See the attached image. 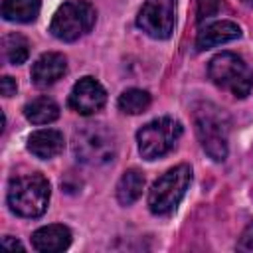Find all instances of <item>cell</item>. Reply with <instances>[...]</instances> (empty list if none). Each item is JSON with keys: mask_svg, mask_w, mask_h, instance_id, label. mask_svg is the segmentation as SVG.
Instances as JSON below:
<instances>
[{"mask_svg": "<svg viewBox=\"0 0 253 253\" xmlns=\"http://www.w3.org/2000/svg\"><path fill=\"white\" fill-rule=\"evenodd\" d=\"M229 117L227 113L210 103L202 101L194 109V128L204 152L215 160L223 162L227 158V138H229Z\"/></svg>", "mask_w": 253, "mask_h": 253, "instance_id": "obj_1", "label": "cell"}, {"mask_svg": "<svg viewBox=\"0 0 253 253\" xmlns=\"http://www.w3.org/2000/svg\"><path fill=\"white\" fill-rule=\"evenodd\" d=\"M73 156L85 166H105L117 158L119 142L113 128L103 123H87L73 132Z\"/></svg>", "mask_w": 253, "mask_h": 253, "instance_id": "obj_2", "label": "cell"}, {"mask_svg": "<svg viewBox=\"0 0 253 253\" xmlns=\"http://www.w3.org/2000/svg\"><path fill=\"white\" fill-rule=\"evenodd\" d=\"M49 196H51L49 182L42 174L32 172V174L16 176L10 180L6 200H8L10 210L16 215L40 217L47 210Z\"/></svg>", "mask_w": 253, "mask_h": 253, "instance_id": "obj_3", "label": "cell"}, {"mask_svg": "<svg viewBox=\"0 0 253 253\" xmlns=\"http://www.w3.org/2000/svg\"><path fill=\"white\" fill-rule=\"evenodd\" d=\"M190 184H192V168L188 164H178L170 168L152 184L148 192V210L154 215L172 213L180 206Z\"/></svg>", "mask_w": 253, "mask_h": 253, "instance_id": "obj_4", "label": "cell"}, {"mask_svg": "<svg viewBox=\"0 0 253 253\" xmlns=\"http://www.w3.org/2000/svg\"><path fill=\"white\" fill-rule=\"evenodd\" d=\"M208 75L217 87L229 91L239 99H245L253 89L251 67L243 61V57L231 51H221L211 57L208 65Z\"/></svg>", "mask_w": 253, "mask_h": 253, "instance_id": "obj_5", "label": "cell"}, {"mask_svg": "<svg viewBox=\"0 0 253 253\" xmlns=\"http://www.w3.org/2000/svg\"><path fill=\"white\" fill-rule=\"evenodd\" d=\"M97 12L87 0H67L57 8L49 24L53 38L61 42H75L95 26Z\"/></svg>", "mask_w": 253, "mask_h": 253, "instance_id": "obj_6", "label": "cell"}, {"mask_svg": "<svg viewBox=\"0 0 253 253\" xmlns=\"http://www.w3.org/2000/svg\"><path fill=\"white\" fill-rule=\"evenodd\" d=\"M182 136V125L180 121L172 117H160L150 123H146L138 132H136V142H138V152L144 160H156L168 154L178 138Z\"/></svg>", "mask_w": 253, "mask_h": 253, "instance_id": "obj_7", "label": "cell"}, {"mask_svg": "<svg viewBox=\"0 0 253 253\" xmlns=\"http://www.w3.org/2000/svg\"><path fill=\"white\" fill-rule=\"evenodd\" d=\"M136 26L154 40H168L176 26V0H144Z\"/></svg>", "mask_w": 253, "mask_h": 253, "instance_id": "obj_8", "label": "cell"}, {"mask_svg": "<svg viewBox=\"0 0 253 253\" xmlns=\"http://www.w3.org/2000/svg\"><path fill=\"white\" fill-rule=\"evenodd\" d=\"M107 103V93L103 85L93 77H81L71 93H69V107L79 115H93Z\"/></svg>", "mask_w": 253, "mask_h": 253, "instance_id": "obj_9", "label": "cell"}, {"mask_svg": "<svg viewBox=\"0 0 253 253\" xmlns=\"http://www.w3.org/2000/svg\"><path fill=\"white\" fill-rule=\"evenodd\" d=\"M67 73V61L57 51H47L32 65V81L36 87H49Z\"/></svg>", "mask_w": 253, "mask_h": 253, "instance_id": "obj_10", "label": "cell"}, {"mask_svg": "<svg viewBox=\"0 0 253 253\" xmlns=\"http://www.w3.org/2000/svg\"><path fill=\"white\" fill-rule=\"evenodd\" d=\"M71 245V231L67 225L51 223L32 233V247L40 253H59Z\"/></svg>", "mask_w": 253, "mask_h": 253, "instance_id": "obj_11", "label": "cell"}, {"mask_svg": "<svg viewBox=\"0 0 253 253\" xmlns=\"http://www.w3.org/2000/svg\"><path fill=\"white\" fill-rule=\"evenodd\" d=\"M237 38H241V28L231 20H219V22L208 24L206 28H202L198 32L196 47L200 51H206V49H211L215 45L233 42Z\"/></svg>", "mask_w": 253, "mask_h": 253, "instance_id": "obj_12", "label": "cell"}, {"mask_svg": "<svg viewBox=\"0 0 253 253\" xmlns=\"http://www.w3.org/2000/svg\"><path fill=\"white\" fill-rule=\"evenodd\" d=\"M63 134L55 128H42L30 134L28 138V150L42 160H49L53 156H57L63 150Z\"/></svg>", "mask_w": 253, "mask_h": 253, "instance_id": "obj_13", "label": "cell"}, {"mask_svg": "<svg viewBox=\"0 0 253 253\" xmlns=\"http://www.w3.org/2000/svg\"><path fill=\"white\" fill-rule=\"evenodd\" d=\"M42 0H4L2 2V18L6 22L30 24L40 16Z\"/></svg>", "mask_w": 253, "mask_h": 253, "instance_id": "obj_14", "label": "cell"}, {"mask_svg": "<svg viewBox=\"0 0 253 253\" xmlns=\"http://www.w3.org/2000/svg\"><path fill=\"white\" fill-rule=\"evenodd\" d=\"M24 115L32 125H47L59 117V107L51 97L42 95V97L32 99L30 103H26Z\"/></svg>", "mask_w": 253, "mask_h": 253, "instance_id": "obj_15", "label": "cell"}, {"mask_svg": "<svg viewBox=\"0 0 253 253\" xmlns=\"http://www.w3.org/2000/svg\"><path fill=\"white\" fill-rule=\"evenodd\" d=\"M142 190H144L142 172H138L136 168H130L121 176V180L117 184V200L121 206H130L140 198Z\"/></svg>", "mask_w": 253, "mask_h": 253, "instance_id": "obj_16", "label": "cell"}, {"mask_svg": "<svg viewBox=\"0 0 253 253\" xmlns=\"http://www.w3.org/2000/svg\"><path fill=\"white\" fill-rule=\"evenodd\" d=\"M150 101L152 99H150V93L148 91L132 87V89H126V91H123L119 95L117 105L126 115H140V113H144L150 107Z\"/></svg>", "mask_w": 253, "mask_h": 253, "instance_id": "obj_17", "label": "cell"}, {"mask_svg": "<svg viewBox=\"0 0 253 253\" xmlns=\"http://www.w3.org/2000/svg\"><path fill=\"white\" fill-rule=\"evenodd\" d=\"M2 51H4V57H6L8 63L20 65L30 55V43H28V40L22 34L12 32V34L4 36V40H2Z\"/></svg>", "mask_w": 253, "mask_h": 253, "instance_id": "obj_18", "label": "cell"}, {"mask_svg": "<svg viewBox=\"0 0 253 253\" xmlns=\"http://www.w3.org/2000/svg\"><path fill=\"white\" fill-rule=\"evenodd\" d=\"M219 8V0H198V20L204 22L206 18L213 16Z\"/></svg>", "mask_w": 253, "mask_h": 253, "instance_id": "obj_19", "label": "cell"}, {"mask_svg": "<svg viewBox=\"0 0 253 253\" xmlns=\"http://www.w3.org/2000/svg\"><path fill=\"white\" fill-rule=\"evenodd\" d=\"M237 251L253 253V223H249V225L243 229V233H241V237H239V241H237Z\"/></svg>", "mask_w": 253, "mask_h": 253, "instance_id": "obj_20", "label": "cell"}, {"mask_svg": "<svg viewBox=\"0 0 253 253\" xmlns=\"http://www.w3.org/2000/svg\"><path fill=\"white\" fill-rule=\"evenodd\" d=\"M0 87H2V95H4V97H12V95H16V91H18L16 79H12L10 75H4V77H2Z\"/></svg>", "mask_w": 253, "mask_h": 253, "instance_id": "obj_21", "label": "cell"}, {"mask_svg": "<svg viewBox=\"0 0 253 253\" xmlns=\"http://www.w3.org/2000/svg\"><path fill=\"white\" fill-rule=\"evenodd\" d=\"M2 247H6V249H20V251H24V245L18 241V239H12L10 235H6V237H2Z\"/></svg>", "mask_w": 253, "mask_h": 253, "instance_id": "obj_22", "label": "cell"}, {"mask_svg": "<svg viewBox=\"0 0 253 253\" xmlns=\"http://www.w3.org/2000/svg\"><path fill=\"white\" fill-rule=\"evenodd\" d=\"M241 2H243L245 6H251V8H253V0H241Z\"/></svg>", "mask_w": 253, "mask_h": 253, "instance_id": "obj_23", "label": "cell"}]
</instances>
